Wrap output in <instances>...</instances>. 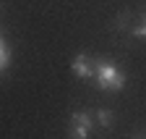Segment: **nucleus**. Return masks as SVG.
Listing matches in <instances>:
<instances>
[{
    "label": "nucleus",
    "instance_id": "obj_1",
    "mask_svg": "<svg viewBox=\"0 0 146 139\" xmlns=\"http://www.w3.org/2000/svg\"><path fill=\"white\" fill-rule=\"evenodd\" d=\"M94 81L99 89L104 92H120L123 87H125V74L120 71V68L112 63V60H94Z\"/></svg>",
    "mask_w": 146,
    "mask_h": 139
},
{
    "label": "nucleus",
    "instance_id": "obj_2",
    "mask_svg": "<svg viewBox=\"0 0 146 139\" xmlns=\"http://www.w3.org/2000/svg\"><path fill=\"white\" fill-rule=\"evenodd\" d=\"M94 118L89 113H73L70 115V139H89Z\"/></svg>",
    "mask_w": 146,
    "mask_h": 139
},
{
    "label": "nucleus",
    "instance_id": "obj_3",
    "mask_svg": "<svg viewBox=\"0 0 146 139\" xmlns=\"http://www.w3.org/2000/svg\"><path fill=\"white\" fill-rule=\"evenodd\" d=\"M70 68H73V74H76L78 79H89V76H94V60H91L89 55H84V53H78L76 58H73Z\"/></svg>",
    "mask_w": 146,
    "mask_h": 139
},
{
    "label": "nucleus",
    "instance_id": "obj_4",
    "mask_svg": "<svg viewBox=\"0 0 146 139\" xmlns=\"http://www.w3.org/2000/svg\"><path fill=\"white\" fill-rule=\"evenodd\" d=\"M128 32H131L133 37H141V40H146V16H141V19H138L136 24H128Z\"/></svg>",
    "mask_w": 146,
    "mask_h": 139
},
{
    "label": "nucleus",
    "instance_id": "obj_5",
    "mask_svg": "<svg viewBox=\"0 0 146 139\" xmlns=\"http://www.w3.org/2000/svg\"><path fill=\"white\" fill-rule=\"evenodd\" d=\"M94 118H97V124L102 126V129H110V126H112V113H110V110H97L94 113Z\"/></svg>",
    "mask_w": 146,
    "mask_h": 139
},
{
    "label": "nucleus",
    "instance_id": "obj_6",
    "mask_svg": "<svg viewBox=\"0 0 146 139\" xmlns=\"http://www.w3.org/2000/svg\"><path fill=\"white\" fill-rule=\"evenodd\" d=\"M8 63H11V53H8V47L3 45V40H0V71L8 68Z\"/></svg>",
    "mask_w": 146,
    "mask_h": 139
}]
</instances>
